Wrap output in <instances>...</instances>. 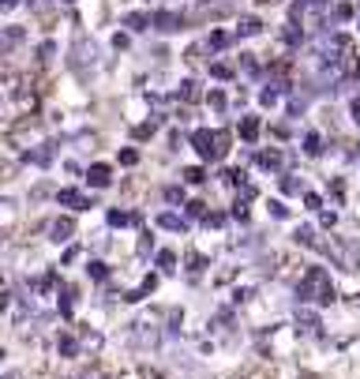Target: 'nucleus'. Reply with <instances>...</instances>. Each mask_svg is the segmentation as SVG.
Segmentation results:
<instances>
[{
    "instance_id": "nucleus-10",
    "label": "nucleus",
    "mask_w": 360,
    "mask_h": 379,
    "mask_svg": "<svg viewBox=\"0 0 360 379\" xmlns=\"http://www.w3.org/2000/svg\"><path fill=\"white\" fill-rule=\"evenodd\" d=\"M158 225H162V229H184V218H177V214H158Z\"/></svg>"
},
{
    "instance_id": "nucleus-22",
    "label": "nucleus",
    "mask_w": 360,
    "mask_h": 379,
    "mask_svg": "<svg viewBox=\"0 0 360 379\" xmlns=\"http://www.w3.org/2000/svg\"><path fill=\"white\" fill-rule=\"evenodd\" d=\"M353 120H360V102H353Z\"/></svg>"
},
{
    "instance_id": "nucleus-2",
    "label": "nucleus",
    "mask_w": 360,
    "mask_h": 379,
    "mask_svg": "<svg viewBox=\"0 0 360 379\" xmlns=\"http://www.w3.org/2000/svg\"><path fill=\"white\" fill-rule=\"evenodd\" d=\"M323 12H326V0H297L293 4V15L300 23H308V27H319V15Z\"/></svg>"
},
{
    "instance_id": "nucleus-14",
    "label": "nucleus",
    "mask_w": 360,
    "mask_h": 379,
    "mask_svg": "<svg viewBox=\"0 0 360 379\" xmlns=\"http://www.w3.org/2000/svg\"><path fill=\"white\" fill-rule=\"evenodd\" d=\"M147 15H128V27H132V30H143V27H147Z\"/></svg>"
},
{
    "instance_id": "nucleus-20",
    "label": "nucleus",
    "mask_w": 360,
    "mask_h": 379,
    "mask_svg": "<svg viewBox=\"0 0 360 379\" xmlns=\"http://www.w3.org/2000/svg\"><path fill=\"white\" fill-rule=\"evenodd\" d=\"M270 214H274V218H285V214H289V211H285L282 203H270Z\"/></svg>"
},
{
    "instance_id": "nucleus-8",
    "label": "nucleus",
    "mask_w": 360,
    "mask_h": 379,
    "mask_svg": "<svg viewBox=\"0 0 360 379\" xmlns=\"http://www.w3.org/2000/svg\"><path fill=\"white\" fill-rule=\"evenodd\" d=\"M57 349L64 353V357H75V353H79V342H75V338H71V334H60Z\"/></svg>"
},
{
    "instance_id": "nucleus-16",
    "label": "nucleus",
    "mask_w": 360,
    "mask_h": 379,
    "mask_svg": "<svg viewBox=\"0 0 360 379\" xmlns=\"http://www.w3.org/2000/svg\"><path fill=\"white\" fill-rule=\"evenodd\" d=\"M180 94H184V98H188V102H195V98H199L195 83H180Z\"/></svg>"
},
{
    "instance_id": "nucleus-4",
    "label": "nucleus",
    "mask_w": 360,
    "mask_h": 379,
    "mask_svg": "<svg viewBox=\"0 0 360 379\" xmlns=\"http://www.w3.org/2000/svg\"><path fill=\"white\" fill-rule=\"evenodd\" d=\"M57 199H60L64 207H79V211H86V207H91V199H83V192H75V188H64Z\"/></svg>"
},
{
    "instance_id": "nucleus-18",
    "label": "nucleus",
    "mask_w": 360,
    "mask_h": 379,
    "mask_svg": "<svg viewBox=\"0 0 360 379\" xmlns=\"http://www.w3.org/2000/svg\"><path fill=\"white\" fill-rule=\"evenodd\" d=\"M86 271H91V278H106V263H91V267H86Z\"/></svg>"
},
{
    "instance_id": "nucleus-7",
    "label": "nucleus",
    "mask_w": 360,
    "mask_h": 379,
    "mask_svg": "<svg viewBox=\"0 0 360 379\" xmlns=\"http://www.w3.org/2000/svg\"><path fill=\"white\" fill-rule=\"evenodd\" d=\"M154 23H158V30H180V15H173V12H158Z\"/></svg>"
},
{
    "instance_id": "nucleus-17",
    "label": "nucleus",
    "mask_w": 360,
    "mask_h": 379,
    "mask_svg": "<svg viewBox=\"0 0 360 379\" xmlns=\"http://www.w3.org/2000/svg\"><path fill=\"white\" fill-rule=\"evenodd\" d=\"M158 263H162V271H173V263H177V255H173V252H162V255H158Z\"/></svg>"
},
{
    "instance_id": "nucleus-5",
    "label": "nucleus",
    "mask_w": 360,
    "mask_h": 379,
    "mask_svg": "<svg viewBox=\"0 0 360 379\" xmlns=\"http://www.w3.org/2000/svg\"><path fill=\"white\" fill-rule=\"evenodd\" d=\"M297 327L308 330V334H315V330H319V316H315V312H308V308H300L297 312Z\"/></svg>"
},
{
    "instance_id": "nucleus-13",
    "label": "nucleus",
    "mask_w": 360,
    "mask_h": 379,
    "mask_svg": "<svg viewBox=\"0 0 360 379\" xmlns=\"http://www.w3.org/2000/svg\"><path fill=\"white\" fill-rule=\"evenodd\" d=\"M184 181H188V184H199V181H206V176H203V169H184Z\"/></svg>"
},
{
    "instance_id": "nucleus-9",
    "label": "nucleus",
    "mask_w": 360,
    "mask_h": 379,
    "mask_svg": "<svg viewBox=\"0 0 360 379\" xmlns=\"http://www.w3.org/2000/svg\"><path fill=\"white\" fill-rule=\"evenodd\" d=\"M240 135H244V139H248V143H252V139H255V135H259V120H255V117H248V120H244V124H240Z\"/></svg>"
},
{
    "instance_id": "nucleus-6",
    "label": "nucleus",
    "mask_w": 360,
    "mask_h": 379,
    "mask_svg": "<svg viewBox=\"0 0 360 379\" xmlns=\"http://www.w3.org/2000/svg\"><path fill=\"white\" fill-rule=\"evenodd\" d=\"M86 176H91V184H94V188H106V184L113 181L109 165H91V173H86Z\"/></svg>"
},
{
    "instance_id": "nucleus-19",
    "label": "nucleus",
    "mask_w": 360,
    "mask_h": 379,
    "mask_svg": "<svg viewBox=\"0 0 360 379\" xmlns=\"http://www.w3.org/2000/svg\"><path fill=\"white\" fill-rule=\"evenodd\" d=\"M120 162H124V165H135V162H139V154H135V150H124V154H120Z\"/></svg>"
},
{
    "instance_id": "nucleus-21",
    "label": "nucleus",
    "mask_w": 360,
    "mask_h": 379,
    "mask_svg": "<svg viewBox=\"0 0 360 379\" xmlns=\"http://www.w3.org/2000/svg\"><path fill=\"white\" fill-rule=\"evenodd\" d=\"M83 379H106V376H101V372H98V368H94V372H86Z\"/></svg>"
},
{
    "instance_id": "nucleus-11",
    "label": "nucleus",
    "mask_w": 360,
    "mask_h": 379,
    "mask_svg": "<svg viewBox=\"0 0 360 379\" xmlns=\"http://www.w3.org/2000/svg\"><path fill=\"white\" fill-rule=\"evenodd\" d=\"M83 349L98 353V349H101V334H94V330H83Z\"/></svg>"
},
{
    "instance_id": "nucleus-15",
    "label": "nucleus",
    "mask_w": 360,
    "mask_h": 379,
    "mask_svg": "<svg viewBox=\"0 0 360 379\" xmlns=\"http://www.w3.org/2000/svg\"><path fill=\"white\" fill-rule=\"evenodd\" d=\"M304 150H308V154H319V150H323L319 147V135H308V139H304Z\"/></svg>"
},
{
    "instance_id": "nucleus-3",
    "label": "nucleus",
    "mask_w": 360,
    "mask_h": 379,
    "mask_svg": "<svg viewBox=\"0 0 360 379\" xmlns=\"http://www.w3.org/2000/svg\"><path fill=\"white\" fill-rule=\"evenodd\" d=\"M45 233H49V240L64 244V240H71V233H75V222H71V218H53V222L45 225Z\"/></svg>"
},
{
    "instance_id": "nucleus-1",
    "label": "nucleus",
    "mask_w": 360,
    "mask_h": 379,
    "mask_svg": "<svg viewBox=\"0 0 360 379\" xmlns=\"http://www.w3.org/2000/svg\"><path fill=\"white\" fill-rule=\"evenodd\" d=\"M297 297L300 301H315V304H331L334 301V286H331V274L323 267H308L297 286Z\"/></svg>"
},
{
    "instance_id": "nucleus-12",
    "label": "nucleus",
    "mask_w": 360,
    "mask_h": 379,
    "mask_svg": "<svg viewBox=\"0 0 360 379\" xmlns=\"http://www.w3.org/2000/svg\"><path fill=\"white\" fill-rule=\"evenodd\" d=\"M259 27H263L259 19H244L240 23V34H259Z\"/></svg>"
},
{
    "instance_id": "nucleus-23",
    "label": "nucleus",
    "mask_w": 360,
    "mask_h": 379,
    "mask_svg": "<svg viewBox=\"0 0 360 379\" xmlns=\"http://www.w3.org/2000/svg\"><path fill=\"white\" fill-rule=\"evenodd\" d=\"M4 379H19V372H8V376H4Z\"/></svg>"
},
{
    "instance_id": "nucleus-24",
    "label": "nucleus",
    "mask_w": 360,
    "mask_h": 379,
    "mask_svg": "<svg viewBox=\"0 0 360 379\" xmlns=\"http://www.w3.org/2000/svg\"><path fill=\"white\" fill-rule=\"evenodd\" d=\"M68 4H71V0H68Z\"/></svg>"
}]
</instances>
